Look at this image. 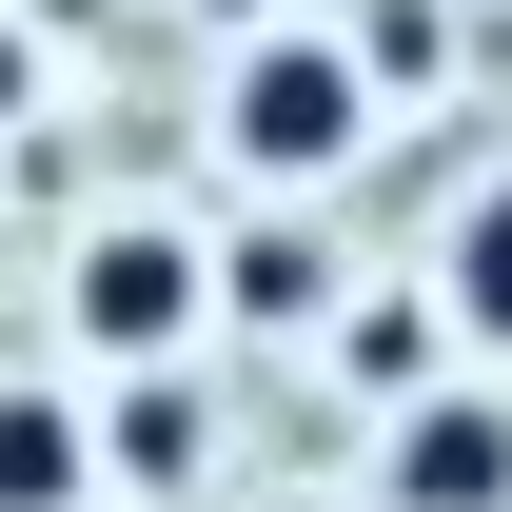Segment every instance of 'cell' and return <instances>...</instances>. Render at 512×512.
Listing matches in <instances>:
<instances>
[{
    "mask_svg": "<svg viewBox=\"0 0 512 512\" xmlns=\"http://www.w3.org/2000/svg\"><path fill=\"white\" fill-rule=\"evenodd\" d=\"M375 512H512V375H414L394 394Z\"/></svg>",
    "mask_w": 512,
    "mask_h": 512,
    "instance_id": "3",
    "label": "cell"
},
{
    "mask_svg": "<svg viewBox=\"0 0 512 512\" xmlns=\"http://www.w3.org/2000/svg\"><path fill=\"white\" fill-rule=\"evenodd\" d=\"M40 119V40H20V20H0V138Z\"/></svg>",
    "mask_w": 512,
    "mask_h": 512,
    "instance_id": "9",
    "label": "cell"
},
{
    "mask_svg": "<svg viewBox=\"0 0 512 512\" xmlns=\"http://www.w3.org/2000/svg\"><path fill=\"white\" fill-rule=\"evenodd\" d=\"M79 414H99V493H197V473H217L197 355H119V394H79Z\"/></svg>",
    "mask_w": 512,
    "mask_h": 512,
    "instance_id": "4",
    "label": "cell"
},
{
    "mask_svg": "<svg viewBox=\"0 0 512 512\" xmlns=\"http://www.w3.org/2000/svg\"><path fill=\"white\" fill-rule=\"evenodd\" d=\"M316 355H335V375H375V394H414V375H434V276H414V296H335Z\"/></svg>",
    "mask_w": 512,
    "mask_h": 512,
    "instance_id": "8",
    "label": "cell"
},
{
    "mask_svg": "<svg viewBox=\"0 0 512 512\" xmlns=\"http://www.w3.org/2000/svg\"><path fill=\"white\" fill-rule=\"evenodd\" d=\"M217 158H237V197H335L355 158H375L394 79L355 60V20H237V60H217Z\"/></svg>",
    "mask_w": 512,
    "mask_h": 512,
    "instance_id": "1",
    "label": "cell"
},
{
    "mask_svg": "<svg viewBox=\"0 0 512 512\" xmlns=\"http://www.w3.org/2000/svg\"><path fill=\"white\" fill-rule=\"evenodd\" d=\"M434 335L512 355V178H473V197H453V237H434Z\"/></svg>",
    "mask_w": 512,
    "mask_h": 512,
    "instance_id": "7",
    "label": "cell"
},
{
    "mask_svg": "<svg viewBox=\"0 0 512 512\" xmlns=\"http://www.w3.org/2000/svg\"><path fill=\"white\" fill-rule=\"evenodd\" d=\"M0 512H99V414L0 375Z\"/></svg>",
    "mask_w": 512,
    "mask_h": 512,
    "instance_id": "6",
    "label": "cell"
},
{
    "mask_svg": "<svg viewBox=\"0 0 512 512\" xmlns=\"http://www.w3.org/2000/svg\"><path fill=\"white\" fill-rule=\"evenodd\" d=\"M60 335L99 375H119V355H197V335H217V237H197V217H79Z\"/></svg>",
    "mask_w": 512,
    "mask_h": 512,
    "instance_id": "2",
    "label": "cell"
},
{
    "mask_svg": "<svg viewBox=\"0 0 512 512\" xmlns=\"http://www.w3.org/2000/svg\"><path fill=\"white\" fill-rule=\"evenodd\" d=\"M355 276H335V237H316V197H256L237 237H217V316L237 335H316Z\"/></svg>",
    "mask_w": 512,
    "mask_h": 512,
    "instance_id": "5",
    "label": "cell"
},
{
    "mask_svg": "<svg viewBox=\"0 0 512 512\" xmlns=\"http://www.w3.org/2000/svg\"><path fill=\"white\" fill-rule=\"evenodd\" d=\"M296 512H335V493H296Z\"/></svg>",
    "mask_w": 512,
    "mask_h": 512,
    "instance_id": "10",
    "label": "cell"
}]
</instances>
